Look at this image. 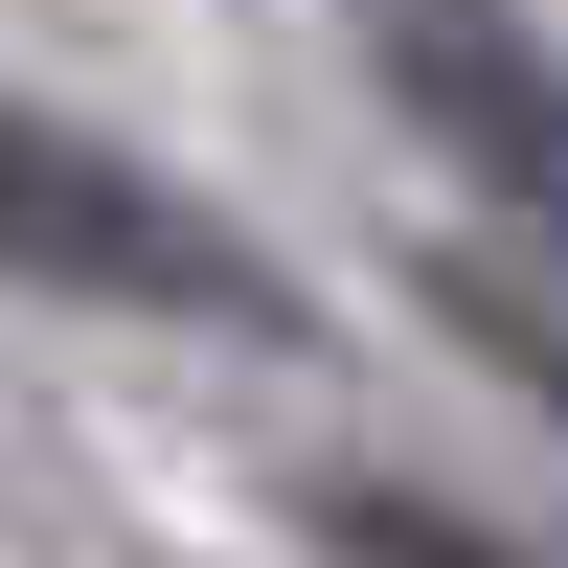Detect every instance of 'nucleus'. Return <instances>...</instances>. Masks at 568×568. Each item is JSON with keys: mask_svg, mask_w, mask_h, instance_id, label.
I'll return each instance as SVG.
<instances>
[{"mask_svg": "<svg viewBox=\"0 0 568 568\" xmlns=\"http://www.w3.org/2000/svg\"><path fill=\"white\" fill-rule=\"evenodd\" d=\"M318 568H568V546L478 524V500H387V478H342V500H318Z\"/></svg>", "mask_w": 568, "mask_h": 568, "instance_id": "nucleus-3", "label": "nucleus"}, {"mask_svg": "<svg viewBox=\"0 0 568 568\" xmlns=\"http://www.w3.org/2000/svg\"><path fill=\"white\" fill-rule=\"evenodd\" d=\"M0 296H91V318H182V342H296V273L251 227H205L160 160L69 136L45 91H0Z\"/></svg>", "mask_w": 568, "mask_h": 568, "instance_id": "nucleus-1", "label": "nucleus"}, {"mask_svg": "<svg viewBox=\"0 0 568 568\" xmlns=\"http://www.w3.org/2000/svg\"><path fill=\"white\" fill-rule=\"evenodd\" d=\"M364 45H387V114L500 205V251L568 273V45L524 0H364Z\"/></svg>", "mask_w": 568, "mask_h": 568, "instance_id": "nucleus-2", "label": "nucleus"}]
</instances>
